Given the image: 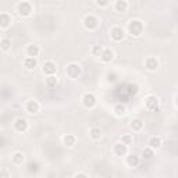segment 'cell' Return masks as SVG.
<instances>
[{
    "label": "cell",
    "instance_id": "7",
    "mask_svg": "<svg viewBox=\"0 0 178 178\" xmlns=\"http://www.w3.org/2000/svg\"><path fill=\"white\" fill-rule=\"evenodd\" d=\"M145 105L149 110H156L157 106H159V100L156 96H148L146 100H145Z\"/></svg>",
    "mask_w": 178,
    "mask_h": 178
},
{
    "label": "cell",
    "instance_id": "33",
    "mask_svg": "<svg viewBox=\"0 0 178 178\" xmlns=\"http://www.w3.org/2000/svg\"><path fill=\"white\" fill-rule=\"evenodd\" d=\"M96 4H98L99 7H100V6H107V4H109V2H98Z\"/></svg>",
    "mask_w": 178,
    "mask_h": 178
},
{
    "label": "cell",
    "instance_id": "4",
    "mask_svg": "<svg viewBox=\"0 0 178 178\" xmlns=\"http://www.w3.org/2000/svg\"><path fill=\"white\" fill-rule=\"evenodd\" d=\"M31 11H32V6L28 2H22L18 4V13H20L21 15H24V17L30 15Z\"/></svg>",
    "mask_w": 178,
    "mask_h": 178
},
{
    "label": "cell",
    "instance_id": "12",
    "mask_svg": "<svg viewBox=\"0 0 178 178\" xmlns=\"http://www.w3.org/2000/svg\"><path fill=\"white\" fill-rule=\"evenodd\" d=\"M11 22V17L8 14H6V13H3V14H0V27L2 28H7L8 25H10Z\"/></svg>",
    "mask_w": 178,
    "mask_h": 178
},
{
    "label": "cell",
    "instance_id": "10",
    "mask_svg": "<svg viewBox=\"0 0 178 178\" xmlns=\"http://www.w3.org/2000/svg\"><path fill=\"white\" fill-rule=\"evenodd\" d=\"M113 150H114V153L117 154V156H124V154H127V145H124V143H116Z\"/></svg>",
    "mask_w": 178,
    "mask_h": 178
},
{
    "label": "cell",
    "instance_id": "22",
    "mask_svg": "<svg viewBox=\"0 0 178 178\" xmlns=\"http://www.w3.org/2000/svg\"><path fill=\"white\" fill-rule=\"evenodd\" d=\"M90 137H92L93 139H99L100 137H102V132H100V128L98 127H93V128H90Z\"/></svg>",
    "mask_w": 178,
    "mask_h": 178
},
{
    "label": "cell",
    "instance_id": "5",
    "mask_svg": "<svg viewBox=\"0 0 178 178\" xmlns=\"http://www.w3.org/2000/svg\"><path fill=\"white\" fill-rule=\"evenodd\" d=\"M82 103L85 107H93V106L96 105V98L95 95H92V93H86V95H84L82 98Z\"/></svg>",
    "mask_w": 178,
    "mask_h": 178
},
{
    "label": "cell",
    "instance_id": "17",
    "mask_svg": "<svg viewBox=\"0 0 178 178\" xmlns=\"http://www.w3.org/2000/svg\"><path fill=\"white\" fill-rule=\"evenodd\" d=\"M102 60H103V61H106V63L111 61V60H113V51L110 50V49L103 50V53H102Z\"/></svg>",
    "mask_w": 178,
    "mask_h": 178
},
{
    "label": "cell",
    "instance_id": "14",
    "mask_svg": "<svg viewBox=\"0 0 178 178\" xmlns=\"http://www.w3.org/2000/svg\"><path fill=\"white\" fill-rule=\"evenodd\" d=\"M157 66H159V61H157V59H154V57H149L146 60V67L149 70H156Z\"/></svg>",
    "mask_w": 178,
    "mask_h": 178
},
{
    "label": "cell",
    "instance_id": "20",
    "mask_svg": "<svg viewBox=\"0 0 178 178\" xmlns=\"http://www.w3.org/2000/svg\"><path fill=\"white\" fill-rule=\"evenodd\" d=\"M128 7V3L124 2V0H118L117 3H116V8H117V11H125Z\"/></svg>",
    "mask_w": 178,
    "mask_h": 178
},
{
    "label": "cell",
    "instance_id": "32",
    "mask_svg": "<svg viewBox=\"0 0 178 178\" xmlns=\"http://www.w3.org/2000/svg\"><path fill=\"white\" fill-rule=\"evenodd\" d=\"M75 178H88V177H86L84 173H79V174H77L75 175Z\"/></svg>",
    "mask_w": 178,
    "mask_h": 178
},
{
    "label": "cell",
    "instance_id": "8",
    "mask_svg": "<svg viewBox=\"0 0 178 178\" xmlns=\"http://www.w3.org/2000/svg\"><path fill=\"white\" fill-rule=\"evenodd\" d=\"M43 73L47 74L49 77H51L56 73V64L51 63V61H46V63L43 64Z\"/></svg>",
    "mask_w": 178,
    "mask_h": 178
},
{
    "label": "cell",
    "instance_id": "21",
    "mask_svg": "<svg viewBox=\"0 0 178 178\" xmlns=\"http://www.w3.org/2000/svg\"><path fill=\"white\" fill-rule=\"evenodd\" d=\"M128 164L131 167H137L139 164V157L135 156V154H131V156H128Z\"/></svg>",
    "mask_w": 178,
    "mask_h": 178
},
{
    "label": "cell",
    "instance_id": "25",
    "mask_svg": "<svg viewBox=\"0 0 178 178\" xmlns=\"http://www.w3.org/2000/svg\"><path fill=\"white\" fill-rule=\"evenodd\" d=\"M114 111H116V114H117V116H124L125 114V106H122V105L116 106Z\"/></svg>",
    "mask_w": 178,
    "mask_h": 178
},
{
    "label": "cell",
    "instance_id": "34",
    "mask_svg": "<svg viewBox=\"0 0 178 178\" xmlns=\"http://www.w3.org/2000/svg\"><path fill=\"white\" fill-rule=\"evenodd\" d=\"M177 106H178V98H177Z\"/></svg>",
    "mask_w": 178,
    "mask_h": 178
},
{
    "label": "cell",
    "instance_id": "24",
    "mask_svg": "<svg viewBox=\"0 0 178 178\" xmlns=\"http://www.w3.org/2000/svg\"><path fill=\"white\" fill-rule=\"evenodd\" d=\"M46 85L49 86V88H54V86L57 85V78L54 75H51V77H49V78L46 79Z\"/></svg>",
    "mask_w": 178,
    "mask_h": 178
},
{
    "label": "cell",
    "instance_id": "28",
    "mask_svg": "<svg viewBox=\"0 0 178 178\" xmlns=\"http://www.w3.org/2000/svg\"><path fill=\"white\" fill-rule=\"evenodd\" d=\"M92 53L95 54V56H98V54H100V56H102V47L100 46H93V49H92Z\"/></svg>",
    "mask_w": 178,
    "mask_h": 178
},
{
    "label": "cell",
    "instance_id": "15",
    "mask_svg": "<svg viewBox=\"0 0 178 178\" xmlns=\"http://www.w3.org/2000/svg\"><path fill=\"white\" fill-rule=\"evenodd\" d=\"M24 66L27 67L28 70H32L36 67V60L34 59V57H27V59L24 60Z\"/></svg>",
    "mask_w": 178,
    "mask_h": 178
},
{
    "label": "cell",
    "instance_id": "13",
    "mask_svg": "<svg viewBox=\"0 0 178 178\" xmlns=\"http://www.w3.org/2000/svg\"><path fill=\"white\" fill-rule=\"evenodd\" d=\"M27 54L30 57H34V59H35V56L39 54V47H38L36 45H30V46L27 47Z\"/></svg>",
    "mask_w": 178,
    "mask_h": 178
},
{
    "label": "cell",
    "instance_id": "16",
    "mask_svg": "<svg viewBox=\"0 0 178 178\" xmlns=\"http://www.w3.org/2000/svg\"><path fill=\"white\" fill-rule=\"evenodd\" d=\"M63 141H64V145H66V146H74L75 142H77V139H75L74 135H66Z\"/></svg>",
    "mask_w": 178,
    "mask_h": 178
},
{
    "label": "cell",
    "instance_id": "1",
    "mask_svg": "<svg viewBox=\"0 0 178 178\" xmlns=\"http://www.w3.org/2000/svg\"><path fill=\"white\" fill-rule=\"evenodd\" d=\"M128 31L132 36H139V35L143 32V24H142L139 20H132L129 22V27H128Z\"/></svg>",
    "mask_w": 178,
    "mask_h": 178
},
{
    "label": "cell",
    "instance_id": "23",
    "mask_svg": "<svg viewBox=\"0 0 178 178\" xmlns=\"http://www.w3.org/2000/svg\"><path fill=\"white\" fill-rule=\"evenodd\" d=\"M22 161H24V154H22V153H15L14 156H13V163L22 164Z\"/></svg>",
    "mask_w": 178,
    "mask_h": 178
},
{
    "label": "cell",
    "instance_id": "31",
    "mask_svg": "<svg viewBox=\"0 0 178 178\" xmlns=\"http://www.w3.org/2000/svg\"><path fill=\"white\" fill-rule=\"evenodd\" d=\"M116 74H109V81H116Z\"/></svg>",
    "mask_w": 178,
    "mask_h": 178
},
{
    "label": "cell",
    "instance_id": "2",
    "mask_svg": "<svg viewBox=\"0 0 178 178\" xmlns=\"http://www.w3.org/2000/svg\"><path fill=\"white\" fill-rule=\"evenodd\" d=\"M84 25H85L86 30L92 31V30H95V28H98L99 21H98V18L93 17V15H86L85 20H84Z\"/></svg>",
    "mask_w": 178,
    "mask_h": 178
},
{
    "label": "cell",
    "instance_id": "19",
    "mask_svg": "<svg viewBox=\"0 0 178 178\" xmlns=\"http://www.w3.org/2000/svg\"><path fill=\"white\" fill-rule=\"evenodd\" d=\"M142 127H143V122H142L141 120H134V121H131V128L134 129V131H141Z\"/></svg>",
    "mask_w": 178,
    "mask_h": 178
},
{
    "label": "cell",
    "instance_id": "27",
    "mask_svg": "<svg viewBox=\"0 0 178 178\" xmlns=\"http://www.w3.org/2000/svg\"><path fill=\"white\" fill-rule=\"evenodd\" d=\"M10 45H11V42L8 40V39H3L2 40V49L3 50H7L8 47H10Z\"/></svg>",
    "mask_w": 178,
    "mask_h": 178
},
{
    "label": "cell",
    "instance_id": "9",
    "mask_svg": "<svg viewBox=\"0 0 178 178\" xmlns=\"http://www.w3.org/2000/svg\"><path fill=\"white\" fill-rule=\"evenodd\" d=\"M15 129H17L18 132H25L28 129V122L27 120L24 118H18L17 121H15Z\"/></svg>",
    "mask_w": 178,
    "mask_h": 178
},
{
    "label": "cell",
    "instance_id": "30",
    "mask_svg": "<svg viewBox=\"0 0 178 178\" xmlns=\"http://www.w3.org/2000/svg\"><path fill=\"white\" fill-rule=\"evenodd\" d=\"M38 167H39V166H38V163H31L30 164V171H31V173H36Z\"/></svg>",
    "mask_w": 178,
    "mask_h": 178
},
{
    "label": "cell",
    "instance_id": "29",
    "mask_svg": "<svg viewBox=\"0 0 178 178\" xmlns=\"http://www.w3.org/2000/svg\"><path fill=\"white\" fill-rule=\"evenodd\" d=\"M121 141H122V143H124V145H129L132 139H131V137H129V135H124V137L121 138Z\"/></svg>",
    "mask_w": 178,
    "mask_h": 178
},
{
    "label": "cell",
    "instance_id": "6",
    "mask_svg": "<svg viewBox=\"0 0 178 178\" xmlns=\"http://www.w3.org/2000/svg\"><path fill=\"white\" fill-rule=\"evenodd\" d=\"M124 35L125 34H124V30H122V28L116 27L111 30V39L116 40V42H120V40L124 39Z\"/></svg>",
    "mask_w": 178,
    "mask_h": 178
},
{
    "label": "cell",
    "instance_id": "11",
    "mask_svg": "<svg viewBox=\"0 0 178 178\" xmlns=\"http://www.w3.org/2000/svg\"><path fill=\"white\" fill-rule=\"evenodd\" d=\"M27 110L31 114H35V113H38V110H39V103L35 102V100H30V102L27 103Z\"/></svg>",
    "mask_w": 178,
    "mask_h": 178
},
{
    "label": "cell",
    "instance_id": "18",
    "mask_svg": "<svg viewBox=\"0 0 178 178\" xmlns=\"http://www.w3.org/2000/svg\"><path fill=\"white\" fill-rule=\"evenodd\" d=\"M149 145H150V148H152V149H157V148H160V145H161V139L159 138V137L150 138V141H149Z\"/></svg>",
    "mask_w": 178,
    "mask_h": 178
},
{
    "label": "cell",
    "instance_id": "26",
    "mask_svg": "<svg viewBox=\"0 0 178 178\" xmlns=\"http://www.w3.org/2000/svg\"><path fill=\"white\" fill-rule=\"evenodd\" d=\"M142 157L143 159H152L153 157V150H152V149H145L143 152H142Z\"/></svg>",
    "mask_w": 178,
    "mask_h": 178
},
{
    "label": "cell",
    "instance_id": "3",
    "mask_svg": "<svg viewBox=\"0 0 178 178\" xmlns=\"http://www.w3.org/2000/svg\"><path fill=\"white\" fill-rule=\"evenodd\" d=\"M81 74V68L78 64H70L68 67H67V75L70 77V78H77Z\"/></svg>",
    "mask_w": 178,
    "mask_h": 178
}]
</instances>
